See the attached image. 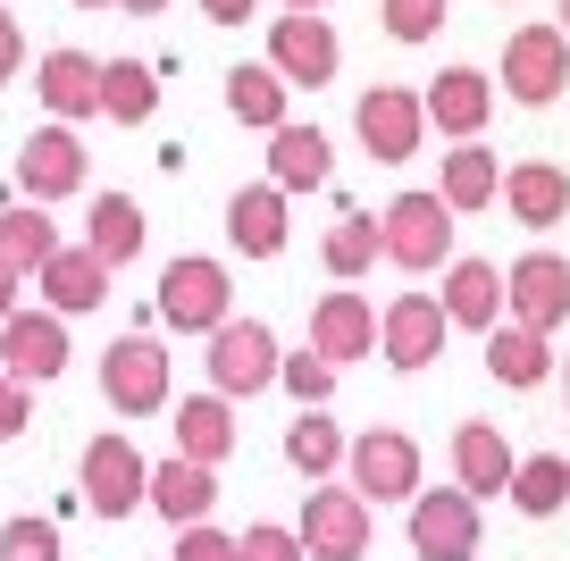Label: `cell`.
Returning a JSON list of instances; mask_svg holds the SVG:
<instances>
[{
  "label": "cell",
  "instance_id": "cell-1",
  "mask_svg": "<svg viewBox=\"0 0 570 561\" xmlns=\"http://www.w3.org/2000/svg\"><path fill=\"white\" fill-rule=\"evenodd\" d=\"M445 252H453V210L436 194H394L377 210V260L428 277V268H445Z\"/></svg>",
  "mask_w": 570,
  "mask_h": 561
},
{
  "label": "cell",
  "instance_id": "cell-2",
  "mask_svg": "<svg viewBox=\"0 0 570 561\" xmlns=\"http://www.w3.org/2000/svg\"><path fill=\"white\" fill-rule=\"evenodd\" d=\"M227 302H235L227 268L202 260V252H185V260H168V268H160V318H168L177 335H218V327L235 318Z\"/></svg>",
  "mask_w": 570,
  "mask_h": 561
},
{
  "label": "cell",
  "instance_id": "cell-3",
  "mask_svg": "<svg viewBox=\"0 0 570 561\" xmlns=\"http://www.w3.org/2000/svg\"><path fill=\"white\" fill-rule=\"evenodd\" d=\"M344 486L361 503H411L420 494V444L403 427H370L361 444H344Z\"/></svg>",
  "mask_w": 570,
  "mask_h": 561
},
{
  "label": "cell",
  "instance_id": "cell-4",
  "mask_svg": "<svg viewBox=\"0 0 570 561\" xmlns=\"http://www.w3.org/2000/svg\"><path fill=\"white\" fill-rule=\"evenodd\" d=\"M277 335L261 327V318H227V327L210 335V386H218V403H235V394H261V386H277Z\"/></svg>",
  "mask_w": 570,
  "mask_h": 561
},
{
  "label": "cell",
  "instance_id": "cell-5",
  "mask_svg": "<svg viewBox=\"0 0 570 561\" xmlns=\"http://www.w3.org/2000/svg\"><path fill=\"white\" fill-rule=\"evenodd\" d=\"M411 553L420 561H470L479 553V503L462 486H420L411 494Z\"/></svg>",
  "mask_w": 570,
  "mask_h": 561
},
{
  "label": "cell",
  "instance_id": "cell-6",
  "mask_svg": "<svg viewBox=\"0 0 570 561\" xmlns=\"http://www.w3.org/2000/svg\"><path fill=\"white\" fill-rule=\"evenodd\" d=\"M503 85H512V101H529V109L562 101V85H570V35H562V26H520V35L503 42Z\"/></svg>",
  "mask_w": 570,
  "mask_h": 561
},
{
  "label": "cell",
  "instance_id": "cell-7",
  "mask_svg": "<svg viewBox=\"0 0 570 561\" xmlns=\"http://www.w3.org/2000/svg\"><path fill=\"white\" fill-rule=\"evenodd\" d=\"M101 394H109V411H126V420H151V411L168 403V352L151 344V335L109 344L101 352Z\"/></svg>",
  "mask_w": 570,
  "mask_h": 561
},
{
  "label": "cell",
  "instance_id": "cell-8",
  "mask_svg": "<svg viewBox=\"0 0 570 561\" xmlns=\"http://www.w3.org/2000/svg\"><path fill=\"white\" fill-rule=\"evenodd\" d=\"M294 537H303V553H320V561H361L370 553V503H361L353 486H311Z\"/></svg>",
  "mask_w": 570,
  "mask_h": 561
},
{
  "label": "cell",
  "instance_id": "cell-9",
  "mask_svg": "<svg viewBox=\"0 0 570 561\" xmlns=\"http://www.w3.org/2000/svg\"><path fill=\"white\" fill-rule=\"evenodd\" d=\"M59 368H68V327H59L51 311L0 318V377H9V386H51Z\"/></svg>",
  "mask_w": 570,
  "mask_h": 561
},
{
  "label": "cell",
  "instance_id": "cell-10",
  "mask_svg": "<svg viewBox=\"0 0 570 561\" xmlns=\"http://www.w3.org/2000/svg\"><path fill=\"white\" fill-rule=\"evenodd\" d=\"M336 26H327V18H294V9H285V18L277 26H268V68H277L285 76V92H294V85H311V92H320V85H336Z\"/></svg>",
  "mask_w": 570,
  "mask_h": 561
},
{
  "label": "cell",
  "instance_id": "cell-11",
  "mask_svg": "<svg viewBox=\"0 0 570 561\" xmlns=\"http://www.w3.org/2000/svg\"><path fill=\"white\" fill-rule=\"evenodd\" d=\"M503 302H512V327L553 335V327L570 318V260H553V252H529V260H512V277H503Z\"/></svg>",
  "mask_w": 570,
  "mask_h": 561
},
{
  "label": "cell",
  "instance_id": "cell-12",
  "mask_svg": "<svg viewBox=\"0 0 570 561\" xmlns=\"http://www.w3.org/2000/svg\"><path fill=\"white\" fill-rule=\"evenodd\" d=\"M142 486H151V461H142L126 436H92L85 444V503L101 511V520H126V511L142 503Z\"/></svg>",
  "mask_w": 570,
  "mask_h": 561
},
{
  "label": "cell",
  "instance_id": "cell-13",
  "mask_svg": "<svg viewBox=\"0 0 570 561\" xmlns=\"http://www.w3.org/2000/svg\"><path fill=\"white\" fill-rule=\"evenodd\" d=\"M311 352H320L327 368L370 361V352H377V311L353 294V285H336V294H320V302H311Z\"/></svg>",
  "mask_w": 570,
  "mask_h": 561
},
{
  "label": "cell",
  "instance_id": "cell-14",
  "mask_svg": "<svg viewBox=\"0 0 570 561\" xmlns=\"http://www.w3.org/2000/svg\"><path fill=\"white\" fill-rule=\"evenodd\" d=\"M18 185L35 201H68L76 185H85V142H76V126H35V135H26Z\"/></svg>",
  "mask_w": 570,
  "mask_h": 561
},
{
  "label": "cell",
  "instance_id": "cell-15",
  "mask_svg": "<svg viewBox=\"0 0 570 561\" xmlns=\"http://www.w3.org/2000/svg\"><path fill=\"white\" fill-rule=\"evenodd\" d=\"M420 118L436 126V135H453V142H479V126L495 118V85H487L479 68H445L420 92Z\"/></svg>",
  "mask_w": 570,
  "mask_h": 561
},
{
  "label": "cell",
  "instance_id": "cell-16",
  "mask_svg": "<svg viewBox=\"0 0 570 561\" xmlns=\"http://www.w3.org/2000/svg\"><path fill=\"white\" fill-rule=\"evenodd\" d=\"M377 352H386L394 368L436 361V352H445V311H436V294H394L386 318H377Z\"/></svg>",
  "mask_w": 570,
  "mask_h": 561
},
{
  "label": "cell",
  "instance_id": "cell-17",
  "mask_svg": "<svg viewBox=\"0 0 570 561\" xmlns=\"http://www.w3.org/2000/svg\"><path fill=\"white\" fill-rule=\"evenodd\" d=\"M353 126H361V142H370L377 159H411V151H420V135H428V118H420V92H403V85H377V92H361Z\"/></svg>",
  "mask_w": 570,
  "mask_h": 561
},
{
  "label": "cell",
  "instance_id": "cell-18",
  "mask_svg": "<svg viewBox=\"0 0 570 561\" xmlns=\"http://www.w3.org/2000/svg\"><path fill=\"white\" fill-rule=\"evenodd\" d=\"M142 503L160 511L168 528H202L210 520V503H218V470H202V461H151V486H142Z\"/></svg>",
  "mask_w": 570,
  "mask_h": 561
},
{
  "label": "cell",
  "instance_id": "cell-19",
  "mask_svg": "<svg viewBox=\"0 0 570 561\" xmlns=\"http://www.w3.org/2000/svg\"><path fill=\"white\" fill-rule=\"evenodd\" d=\"M445 327H503V268L495 260H445V294H436Z\"/></svg>",
  "mask_w": 570,
  "mask_h": 561
},
{
  "label": "cell",
  "instance_id": "cell-20",
  "mask_svg": "<svg viewBox=\"0 0 570 561\" xmlns=\"http://www.w3.org/2000/svg\"><path fill=\"white\" fill-rule=\"evenodd\" d=\"M227 244L244 252V260H277L285 252V194L277 185H244V194L227 201Z\"/></svg>",
  "mask_w": 570,
  "mask_h": 561
},
{
  "label": "cell",
  "instance_id": "cell-21",
  "mask_svg": "<svg viewBox=\"0 0 570 561\" xmlns=\"http://www.w3.org/2000/svg\"><path fill=\"white\" fill-rule=\"evenodd\" d=\"M42 109H51L59 126L101 118V59H85V51H51V59H42Z\"/></svg>",
  "mask_w": 570,
  "mask_h": 561
},
{
  "label": "cell",
  "instance_id": "cell-22",
  "mask_svg": "<svg viewBox=\"0 0 570 561\" xmlns=\"http://www.w3.org/2000/svg\"><path fill=\"white\" fill-rule=\"evenodd\" d=\"M512 470H520V461H512V444H503L487 420L453 427V478H462V494H470V503H479V494H503V486H512Z\"/></svg>",
  "mask_w": 570,
  "mask_h": 561
},
{
  "label": "cell",
  "instance_id": "cell-23",
  "mask_svg": "<svg viewBox=\"0 0 570 561\" xmlns=\"http://www.w3.org/2000/svg\"><path fill=\"white\" fill-rule=\"evenodd\" d=\"M495 201H512L520 227H562V218H570V176L553 168V159H529V168L503 176V194H495Z\"/></svg>",
  "mask_w": 570,
  "mask_h": 561
},
{
  "label": "cell",
  "instance_id": "cell-24",
  "mask_svg": "<svg viewBox=\"0 0 570 561\" xmlns=\"http://www.w3.org/2000/svg\"><path fill=\"white\" fill-rule=\"evenodd\" d=\"M268 185H277V194L327 185V135H320V126H294V118H285L277 135H268Z\"/></svg>",
  "mask_w": 570,
  "mask_h": 561
},
{
  "label": "cell",
  "instance_id": "cell-25",
  "mask_svg": "<svg viewBox=\"0 0 570 561\" xmlns=\"http://www.w3.org/2000/svg\"><path fill=\"white\" fill-rule=\"evenodd\" d=\"M227 453H235V411L218 403V394H194V403H177V461H202V470H218Z\"/></svg>",
  "mask_w": 570,
  "mask_h": 561
},
{
  "label": "cell",
  "instance_id": "cell-26",
  "mask_svg": "<svg viewBox=\"0 0 570 561\" xmlns=\"http://www.w3.org/2000/svg\"><path fill=\"white\" fill-rule=\"evenodd\" d=\"M495 194H503V168H495V151H487V142H462V151H445V185H436V201H445L453 218L487 210Z\"/></svg>",
  "mask_w": 570,
  "mask_h": 561
},
{
  "label": "cell",
  "instance_id": "cell-27",
  "mask_svg": "<svg viewBox=\"0 0 570 561\" xmlns=\"http://www.w3.org/2000/svg\"><path fill=\"white\" fill-rule=\"evenodd\" d=\"M101 294H109V268L92 260L85 244H76V252L59 244V252H51V268H42V302H51V318H68V311H92Z\"/></svg>",
  "mask_w": 570,
  "mask_h": 561
},
{
  "label": "cell",
  "instance_id": "cell-28",
  "mask_svg": "<svg viewBox=\"0 0 570 561\" xmlns=\"http://www.w3.org/2000/svg\"><path fill=\"white\" fill-rule=\"evenodd\" d=\"M85 252L101 268H126L142 252V210L126 194H101V201H92V218H85Z\"/></svg>",
  "mask_w": 570,
  "mask_h": 561
},
{
  "label": "cell",
  "instance_id": "cell-29",
  "mask_svg": "<svg viewBox=\"0 0 570 561\" xmlns=\"http://www.w3.org/2000/svg\"><path fill=\"white\" fill-rule=\"evenodd\" d=\"M546 368H553L546 335H529V327H487V377H495V386L529 394L537 377H546Z\"/></svg>",
  "mask_w": 570,
  "mask_h": 561
},
{
  "label": "cell",
  "instance_id": "cell-30",
  "mask_svg": "<svg viewBox=\"0 0 570 561\" xmlns=\"http://www.w3.org/2000/svg\"><path fill=\"white\" fill-rule=\"evenodd\" d=\"M59 252V227L42 210H0V268L9 277H42Z\"/></svg>",
  "mask_w": 570,
  "mask_h": 561
},
{
  "label": "cell",
  "instance_id": "cell-31",
  "mask_svg": "<svg viewBox=\"0 0 570 561\" xmlns=\"http://www.w3.org/2000/svg\"><path fill=\"white\" fill-rule=\"evenodd\" d=\"M160 109V76L142 68V59H109L101 68V118L109 126H142Z\"/></svg>",
  "mask_w": 570,
  "mask_h": 561
},
{
  "label": "cell",
  "instance_id": "cell-32",
  "mask_svg": "<svg viewBox=\"0 0 570 561\" xmlns=\"http://www.w3.org/2000/svg\"><path fill=\"white\" fill-rule=\"evenodd\" d=\"M227 109H235L244 126H261V135H277V126H285V76L268 68V59L235 68V76H227Z\"/></svg>",
  "mask_w": 570,
  "mask_h": 561
},
{
  "label": "cell",
  "instance_id": "cell-33",
  "mask_svg": "<svg viewBox=\"0 0 570 561\" xmlns=\"http://www.w3.org/2000/svg\"><path fill=\"white\" fill-rule=\"evenodd\" d=\"M503 494H512V511H529V520H553V511L570 503V461L562 453H529Z\"/></svg>",
  "mask_w": 570,
  "mask_h": 561
},
{
  "label": "cell",
  "instance_id": "cell-34",
  "mask_svg": "<svg viewBox=\"0 0 570 561\" xmlns=\"http://www.w3.org/2000/svg\"><path fill=\"white\" fill-rule=\"evenodd\" d=\"M285 461H294V470L320 486L327 470H344V427H336V420H320V411H303V420L285 427Z\"/></svg>",
  "mask_w": 570,
  "mask_h": 561
},
{
  "label": "cell",
  "instance_id": "cell-35",
  "mask_svg": "<svg viewBox=\"0 0 570 561\" xmlns=\"http://www.w3.org/2000/svg\"><path fill=\"white\" fill-rule=\"evenodd\" d=\"M320 252H327V268H336V277H344V285H353V277H361V268H370V260H377V218H370V210H353V218H336V227H327V244H320Z\"/></svg>",
  "mask_w": 570,
  "mask_h": 561
},
{
  "label": "cell",
  "instance_id": "cell-36",
  "mask_svg": "<svg viewBox=\"0 0 570 561\" xmlns=\"http://www.w3.org/2000/svg\"><path fill=\"white\" fill-rule=\"evenodd\" d=\"M277 377L294 386V403H303V411H320L327 394H336V368H327L320 352H285V361H277Z\"/></svg>",
  "mask_w": 570,
  "mask_h": 561
},
{
  "label": "cell",
  "instance_id": "cell-37",
  "mask_svg": "<svg viewBox=\"0 0 570 561\" xmlns=\"http://www.w3.org/2000/svg\"><path fill=\"white\" fill-rule=\"evenodd\" d=\"M445 18H453V0H386V35L394 42H428Z\"/></svg>",
  "mask_w": 570,
  "mask_h": 561
},
{
  "label": "cell",
  "instance_id": "cell-38",
  "mask_svg": "<svg viewBox=\"0 0 570 561\" xmlns=\"http://www.w3.org/2000/svg\"><path fill=\"white\" fill-rule=\"evenodd\" d=\"M235 561H303V537L277 520H252L244 537H235Z\"/></svg>",
  "mask_w": 570,
  "mask_h": 561
},
{
  "label": "cell",
  "instance_id": "cell-39",
  "mask_svg": "<svg viewBox=\"0 0 570 561\" xmlns=\"http://www.w3.org/2000/svg\"><path fill=\"white\" fill-rule=\"evenodd\" d=\"M0 561H59V528L51 520H9L0 528Z\"/></svg>",
  "mask_w": 570,
  "mask_h": 561
},
{
  "label": "cell",
  "instance_id": "cell-40",
  "mask_svg": "<svg viewBox=\"0 0 570 561\" xmlns=\"http://www.w3.org/2000/svg\"><path fill=\"white\" fill-rule=\"evenodd\" d=\"M177 561H235V537H227V528H210V520L177 528Z\"/></svg>",
  "mask_w": 570,
  "mask_h": 561
},
{
  "label": "cell",
  "instance_id": "cell-41",
  "mask_svg": "<svg viewBox=\"0 0 570 561\" xmlns=\"http://www.w3.org/2000/svg\"><path fill=\"white\" fill-rule=\"evenodd\" d=\"M26 420H35V394L0 377V444H9V436H26Z\"/></svg>",
  "mask_w": 570,
  "mask_h": 561
},
{
  "label": "cell",
  "instance_id": "cell-42",
  "mask_svg": "<svg viewBox=\"0 0 570 561\" xmlns=\"http://www.w3.org/2000/svg\"><path fill=\"white\" fill-rule=\"evenodd\" d=\"M18 68H26V35H18V18L0 9V85H9Z\"/></svg>",
  "mask_w": 570,
  "mask_h": 561
},
{
  "label": "cell",
  "instance_id": "cell-43",
  "mask_svg": "<svg viewBox=\"0 0 570 561\" xmlns=\"http://www.w3.org/2000/svg\"><path fill=\"white\" fill-rule=\"evenodd\" d=\"M252 9H261V0H202V18H210V26H244Z\"/></svg>",
  "mask_w": 570,
  "mask_h": 561
},
{
  "label": "cell",
  "instance_id": "cell-44",
  "mask_svg": "<svg viewBox=\"0 0 570 561\" xmlns=\"http://www.w3.org/2000/svg\"><path fill=\"white\" fill-rule=\"evenodd\" d=\"M0 318H18V277L0 268Z\"/></svg>",
  "mask_w": 570,
  "mask_h": 561
},
{
  "label": "cell",
  "instance_id": "cell-45",
  "mask_svg": "<svg viewBox=\"0 0 570 561\" xmlns=\"http://www.w3.org/2000/svg\"><path fill=\"white\" fill-rule=\"evenodd\" d=\"M118 9H126V18H160L168 0H118Z\"/></svg>",
  "mask_w": 570,
  "mask_h": 561
},
{
  "label": "cell",
  "instance_id": "cell-46",
  "mask_svg": "<svg viewBox=\"0 0 570 561\" xmlns=\"http://www.w3.org/2000/svg\"><path fill=\"white\" fill-rule=\"evenodd\" d=\"M285 9H294V18H320V0H285Z\"/></svg>",
  "mask_w": 570,
  "mask_h": 561
},
{
  "label": "cell",
  "instance_id": "cell-47",
  "mask_svg": "<svg viewBox=\"0 0 570 561\" xmlns=\"http://www.w3.org/2000/svg\"><path fill=\"white\" fill-rule=\"evenodd\" d=\"M76 9H109V0H76Z\"/></svg>",
  "mask_w": 570,
  "mask_h": 561
},
{
  "label": "cell",
  "instance_id": "cell-48",
  "mask_svg": "<svg viewBox=\"0 0 570 561\" xmlns=\"http://www.w3.org/2000/svg\"><path fill=\"white\" fill-rule=\"evenodd\" d=\"M562 35H570V0H562Z\"/></svg>",
  "mask_w": 570,
  "mask_h": 561
}]
</instances>
